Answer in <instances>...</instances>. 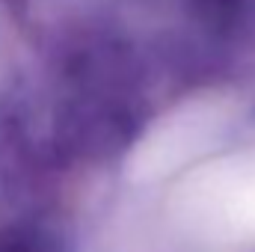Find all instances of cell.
Masks as SVG:
<instances>
[{
    "mask_svg": "<svg viewBox=\"0 0 255 252\" xmlns=\"http://www.w3.org/2000/svg\"><path fill=\"white\" fill-rule=\"evenodd\" d=\"M0 252H57V247L36 229H3Z\"/></svg>",
    "mask_w": 255,
    "mask_h": 252,
    "instance_id": "obj_1",
    "label": "cell"
}]
</instances>
